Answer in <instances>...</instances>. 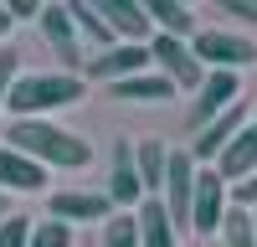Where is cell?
Returning <instances> with one entry per match:
<instances>
[{
    "mask_svg": "<svg viewBox=\"0 0 257 247\" xmlns=\"http://www.w3.org/2000/svg\"><path fill=\"white\" fill-rule=\"evenodd\" d=\"M98 16L108 21V31L128 47H149L155 41V21H149V6L144 0H93Z\"/></svg>",
    "mask_w": 257,
    "mask_h": 247,
    "instance_id": "obj_8",
    "label": "cell"
},
{
    "mask_svg": "<svg viewBox=\"0 0 257 247\" xmlns=\"http://www.w3.org/2000/svg\"><path fill=\"white\" fill-rule=\"evenodd\" d=\"M221 237H226V247H257V221H252L247 206H231V211H226Z\"/></svg>",
    "mask_w": 257,
    "mask_h": 247,
    "instance_id": "obj_21",
    "label": "cell"
},
{
    "mask_svg": "<svg viewBox=\"0 0 257 247\" xmlns=\"http://www.w3.org/2000/svg\"><path fill=\"white\" fill-rule=\"evenodd\" d=\"M41 11H47V6H36V0H11V16L16 21H31V16L41 21Z\"/></svg>",
    "mask_w": 257,
    "mask_h": 247,
    "instance_id": "obj_28",
    "label": "cell"
},
{
    "mask_svg": "<svg viewBox=\"0 0 257 247\" xmlns=\"http://www.w3.org/2000/svg\"><path fill=\"white\" fill-rule=\"evenodd\" d=\"M11 26H16V16H11V6H0V36H6Z\"/></svg>",
    "mask_w": 257,
    "mask_h": 247,
    "instance_id": "obj_29",
    "label": "cell"
},
{
    "mask_svg": "<svg viewBox=\"0 0 257 247\" xmlns=\"http://www.w3.org/2000/svg\"><path fill=\"white\" fill-rule=\"evenodd\" d=\"M41 36H47V47L62 57V62H72V67H77V62H82V47H77V21H72V11L67 6H47V11H41Z\"/></svg>",
    "mask_w": 257,
    "mask_h": 247,
    "instance_id": "obj_14",
    "label": "cell"
},
{
    "mask_svg": "<svg viewBox=\"0 0 257 247\" xmlns=\"http://www.w3.org/2000/svg\"><path fill=\"white\" fill-rule=\"evenodd\" d=\"M190 52H196L201 67H211V72H242L247 62H257V47L247 36H237V31H196Z\"/></svg>",
    "mask_w": 257,
    "mask_h": 247,
    "instance_id": "obj_5",
    "label": "cell"
},
{
    "mask_svg": "<svg viewBox=\"0 0 257 247\" xmlns=\"http://www.w3.org/2000/svg\"><path fill=\"white\" fill-rule=\"evenodd\" d=\"M16 52H0V108H6V98H11V88H16Z\"/></svg>",
    "mask_w": 257,
    "mask_h": 247,
    "instance_id": "obj_25",
    "label": "cell"
},
{
    "mask_svg": "<svg viewBox=\"0 0 257 247\" xmlns=\"http://www.w3.org/2000/svg\"><path fill=\"white\" fill-rule=\"evenodd\" d=\"M196 180H201V170H196V155L190 150H170V175H165V211H170V221H175V232H185L190 226V211H196Z\"/></svg>",
    "mask_w": 257,
    "mask_h": 247,
    "instance_id": "obj_4",
    "label": "cell"
},
{
    "mask_svg": "<svg viewBox=\"0 0 257 247\" xmlns=\"http://www.w3.org/2000/svg\"><path fill=\"white\" fill-rule=\"evenodd\" d=\"M6 144L21 150L26 160L47 165V170H82L93 160V144L72 129H62V124H52V118H11Z\"/></svg>",
    "mask_w": 257,
    "mask_h": 247,
    "instance_id": "obj_1",
    "label": "cell"
},
{
    "mask_svg": "<svg viewBox=\"0 0 257 247\" xmlns=\"http://www.w3.org/2000/svg\"><path fill=\"white\" fill-rule=\"evenodd\" d=\"M108 201L118 206V211H139V206L149 201V196H144V175H139V160H134V139H113Z\"/></svg>",
    "mask_w": 257,
    "mask_h": 247,
    "instance_id": "obj_7",
    "label": "cell"
},
{
    "mask_svg": "<svg viewBox=\"0 0 257 247\" xmlns=\"http://www.w3.org/2000/svg\"><path fill=\"white\" fill-rule=\"evenodd\" d=\"M149 57H155V72L170 77L180 93H201V82H206V67H201V57L190 52V41H175V36H160L149 41Z\"/></svg>",
    "mask_w": 257,
    "mask_h": 247,
    "instance_id": "obj_3",
    "label": "cell"
},
{
    "mask_svg": "<svg viewBox=\"0 0 257 247\" xmlns=\"http://www.w3.org/2000/svg\"><path fill=\"white\" fill-rule=\"evenodd\" d=\"M247 124H252V118H247V108L237 103V108H231V113H221L216 124H211V129H201V134H196V144H190V155H196V165H201V160H206V165H216V160L226 155V144L237 139V134L247 129Z\"/></svg>",
    "mask_w": 257,
    "mask_h": 247,
    "instance_id": "obj_13",
    "label": "cell"
},
{
    "mask_svg": "<svg viewBox=\"0 0 257 247\" xmlns=\"http://www.w3.org/2000/svg\"><path fill=\"white\" fill-rule=\"evenodd\" d=\"M149 21L160 26V36H175V41H196V11L180 6V0H144Z\"/></svg>",
    "mask_w": 257,
    "mask_h": 247,
    "instance_id": "obj_18",
    "label": "cell"
},
{
    "mask_svg": "<svg viewBox=\"0 0 257 247\" xmlns=\"http://www.w3.org/2000/svg\"><path fill=\"white\" fill-rule=\"evenodd\" d=\"M226 180L216 175V165L211 170H201V180H196V211H190V232L196 237H216L221 232V221H226Z\"/></svg>",
    "mask_w": 257,
    "mask_h": 247,
    "instance_id": "obj_9",
    "label": "cell"
},
{
    "mask_svg": "<svg viewBox=\"0 0 257 247\" xmlns=\"http://www.w3.org/2000/svg\"><path fill=\"white\" fill-rule=\"evenodd\" d=\"M221 11L237 16V21H247V26H257V0H221Z\"/></svg>",
    "mask_w": 257,
    "mask_h": 247,
    "instance_id": "obj_26",
    "label": "cell"
},
{
    "mask_svg": "<svg viewBox=\"0 0 257 247\" xmlns=\"http://www.w3.org/2000/svg\"><path fill=\"white\" fill-rule=\"evenodd\" d=\"M231 206H247V211H257V175H252V180H242L237 191H231Z\"/></svg>",
    "mask_w": 257,
    "mask_h": 247,
    "instance_id": "obj_27",
    "label": "cell"
},
{
    "mask_svg": "<svg viewBox=\"0 0 257 247\" xmlns=\"http://www.w3.org/2000/svg\"><path fill=\"white\" fill-rule=\"evenodd\" d=\"M216 175H221V180H237V185L257 175V129H252V124L226 144V155L216 160Z\"/></svg>",
    "mask_w": 257,
    "mask_h": 247,
    "instance_id": "obj_15",
    "label": "cell"
},
{
    "mask_svg": "<svg viewBox=\"0 0 257 247\" xmlns=\"http://www.w3.org/2000/svg\"><path fill=\"white\" fill-rule=\"evenodd\" d=\"M0 191H16V196H36L47 191V165L26 160L21 150H11V144H0Z\"/></svg>",
    "mask_w": 257,
    "mask_h": 247,
    "instance_id": "obj_12",
    "label": "cell"
},
{
    "mask_svg": "<svg viewBox=\"0 0 257 247\" xmlns=\"http://www.w3.org/2000/svg\"><path fill=\"white\" fill-rule=\"evenodd\" d=\"M31 247H72V226L67 221H36V232H31Z\"/></svg>",
    "mask_w": 257,
    "mask_h": 247,
    "instance_id": "obj_23",
    "label": "cell"
},
{
    "mask_svg": "<svg viewBox=\"0 0 257 247\" xmlns=\"http://www.w3.org/2000/svg\"><path fill=\"white\" fill-rule=\"evenodd\" d=\"M139 175H144V196H165V175H170V150L160 139H139L134 144Z\"/></svg>",
    "mask_w": 257,
    "mask_h": 247,
    "instance_id": "obj_19",
    "label": "cell"
},
{
    "mask_svg": "<svg viewBox=\"0 0 257 247\" xmlns=\"http://www.w3.org/2000/svg\"><path fill=\"white\" fill-rule=\"evenodd\" d=\"M237 98H242V77H237V72H206L196 103H190V129H196V134L211 129L221 113L237 108Z\"/></svg>",
    "mask_w": 257,
    "mask_h": 247,
    "instance_id": "obj_6",
    "label": "cell"
},
{
    "mask_svg": "<svg viewBox=\"0 0 257 247\" xmlns=\"http://www.w3.org/2000/svg\"><path fill=\"white\" fill-rule=\"evenodd\" d=\"M67 11H72V21H77V31L88 36V41H98L103 52H113V47H118V36L108 31V21L98 16V6H88V0H67Z\"/></svg>",
    "mask_w": 257,
    "mask_h": 247,
    "instance_id": "obj_20",
    "label": "cell"
},
{
    "mask_svg": "<svg viewBox=\"0 0 257 247\" xmlns=\"http://www.w3.org/2000/svg\"><path fill=\"white\" fill-rule=\"evenodd\" d=\"M47 216L52 221H103L108 226L118 211H113V201H108V191H57L52 201H47Z\"/></svg>",
    "mask_w": 257,
    "mask_h": 247,
    "instance_id": "obj_10",
    "label": "cell"
},
{
    "mask_svg": "<svg viewBox=\"0 0 257 247\" xmlns=\"http://www.w3.org/2000/svg\"><path fill=\"white\" fill-rule=\"evenodd\" d=\"M252 129H257V118H252Z\"/></svg>",
    "mask_w": 257,
    "mask_h": 247,
    "instance_id": "obj_31",
    "label": "cell"
},
{
    "mask_svg": "<svg viewBox=\"0 0 257 247\" xmlns=\"http://www.w3.org/2000/svg\"><path fill=\"white\" fill-rule=\"evenodd\" d=\"M155 67V57H149V47H128V41H118L113 52H98L88 57V77L93 82H123V77H139Z\"/></svg>",
    "mask_w": 257,
    "mask_h": 247,
    "instance_id": "obj_11",
    "label": "cell"
},
{
    "mask_svg": "<svg viewBox=\"0 0 257 247\" xmlns=\"http://www.w3.org/2000/svg\"><path fill=\"white\" fill-rule=\"evenodd\" d=\"M103 247H144L139 242V216L134 211H118L108 226H103Z\"/></svg>",
    "mask_w": 257,
    "mask_h": 247,
    "instance_id": "obj_22",
    "label": "cell"
},
{
    "mask_svg": "<svg viewBox=\"0 0 257 247\" xmlns=\"http://www.w3.org/2000/svg\"><path fill=\"white\" fill-rule=\"evenodd\" d=\"M180 88L160 72H139V77H123V82H108V98H123V103H165L175 98Z\"/></svg>",
    "mask_w": 257,
    "mask_h": 247,
    "instance_id": "obj_16",
    "label": "cell"
},
{
    "mask_svg": "<svg viewBox=\"0 0 257 247\" xmlns=\"http://www.w3.org/2000/svg\"><path fill=\"white\" fill-rule=\"evenodd\" d=\"M31 232H36L31 216H6L0 221V247H31Z\"/></svg>",
    "mask_w": 257,
    "mask_h": 247,
    "instance_id": "obj_24",
    "label": "cell"
},
{
    "mask_svg": "<svg viewBox=\"0 0 257 247\" xmlns=\"http://www.w3.org/2000/svg\"><path fill=\"white\" fill-rule=\"evenodd\" d=\"M252 221H257V211H252Z\"/></svg>",
    "mask_w": 257,
    "mask_h": 247,
    "instance_id": "obj_32",
    "label": "cell"
},
{
    "mask_svg": "<svg viewBox=\"0 0 257 247\" xmlns=\"http://www.w3.org/2000/svg\"><path fill=\"white\" fill-rule=\"evenodd\" d=\"M134 216H139V242L144 247H180V232H175V221H170L160 196H149Z\"/></svg>",
    "mask_w": 257,
    "mask_h": 247,
    "instance_id": "obj_17",
    "label": "cell"
},
{
    "mask_svg": "<svg viewBox=\"0 0 257 247\" xmlns=\"http://www.w3.org/2000/svg\"><path fill=\"white\" fill-rule=\"evenodd\" d=\"M82 93H88V82H82L77 72H21L11 98H6V108L16 118H47L57 108L82 103Z\"/></svg>",
    "mask_w": 257,
    "mask_h": 247,
    "instance_id": "obj_2",
    "label": "cell"
},
{
    "mask_svg": "<svg viewBox=\"0 0 257 247\" xmlns=\"http://www.w3.org/2000/svg\"><path fill=\"white\" fill-rule=\"evenodd\" d=\"M6 216H16V211H11V196L0 191V221H6Z\"/></svg>",
    "mask_w": 257,
    "mask_h": 247,
    "instance_id": "obj_30",
    "label": "cell"
}]
</instances>
